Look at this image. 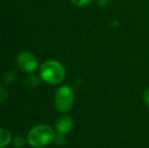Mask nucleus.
<instances>
[{
  "label": "nucleus",
  "instance_id": "f257e3e1",
  "mask_svg": "<svg viewBox=\"0 0 149 148\" xmlns=\"http://www.w3.org/2000/svg\"><path fill=\"white\" fill-rule=\"evenodd\" d=\"M40 76L49 84H60L65 79L66 71L63 64L60 62L56 60H48L40 67Z\"/></svg>",
  "mask_w": 149,
  "mask_h": 148
},
{
  "label": "nucleus",
  "instance_id": "f03ea898",
  "mask_svg": "<svg viewBox=\"0 0 149 148\" xmlns=\"http://www.w3.org/2000/svg\"><path fill=\"white\" fill-rule=\"evenodd\" d=\"M55 132L48 125L41 124L33 127L28 134V142L35 148H43L54 141Z\"/></svg>",
  "mask_w": 149,
  "mask_h": 148
},
{
  "label": "nucleus",
  "instance_id": "7ed1b4c3",
  "mask_svg": "<svg viewBox=\"0 0 149 148\" xmlns=\"http://www.w3.org/2000/svg\"><path fill=\"white\" fill-rule=\"evenodd\" d=\"M75 99L74 91L69 86H61L58 88L55 95V107L61 113L69 112L73 107Z\"/></svg>",
  "mask_w": 149,
  "mask_h": 148
},
{
  "label": "nucleus",
  "instance_id": "20e7f679",
  "mask_svg": "<svg viewBox=\"0 0 149 148\" xmlns=\"http://www.w3.org/2000/svg\"><path fill=\"white\" fill-rule=\"evenodd\" d=\"M17 65L22 71L26 73H33L38 69V59L31 52H22L17 57Z\"/></svg>",
  "mask_w": 149,
  "mask_h": 148
},
{
  "label": "nucleus",
  "instance_id": "39448f33",
  "mask_svg": "<svg viewBox=\"0 0 149 148\" xmlns=\"http://www.w3.org/2000/svg\"><path fill=\"white\" fill-rule=\"evenodd\" d=\"M55 125L58 132L67 134L73 128V119L70 116H61L56 120Z\"/></svg>",
  "mask_w": 149,
  "mask_h": 148
},
{
  "label": "nucleus",
  "instance_id": "423d86ee",
  "mask_svg": "<svg viewBox=\"0 0 149 148\" xmlns=\"http://www.w3.org/2000/svg\"><path fill=\"white\" fill-rule=\"evenodd\" d=\"M12 137L8 130L0 128V148H5L11 141Z\"/></svg>",
  "mask_w": 149,
  "mask_h": 148
},
{
  "label": "nucleus",
  "instance_id": "0eeeda50",
  "mask_svg": "<svg viewBox=\"0 0 149 148\" xmlns=\"http://www.w3.org/2000/svg\"><path fill=\"white\" fill-rule=\"evenodd\" d=\"M40 84V78L38 75H29L26 79H24V86L26 89H33Z\"/></svg>",
  "mask_w": 149,
  "mask_h": 148
},
{
  "label": "nucleus",
  "instance_id": "6e6552de",
  "mask_svg": "<svg viewBox=\"0 0 149 148\" xmlns=\"http://www.w3.org/2000/svg\"><path fill=\"white\" fill-rule=\"evenodd\" d=\"M54 142H55L57 145H63L65 142H66V137H65V134H62V133H59V132H58V134H55Z\"/></svg>",
  "mask_w": 149,
  "mask_h": 148
},
{
  "label": "nucleus",
  "instance_id": "1a4fd4ad",
  "mask_svg": "<svg viewBox=\"0 0 149 148\" xmlns=\"http://www.w3.org/2000/svg\"><path fill=\"white\" fill-rule=\"evenodd\" d=\"M24 143H26V141L22 136H16L13 140V145L15 148H22L24 146Z\"/></svg>",
  "mask_w": 149,
  "mask_h": 148
},
{
  "label": "nucleus",
  "instance_id": "9d476101",
  "mask_svg": "<svg viewBox=\"0 0 149 148\" xmlns=\"http://www.w3.org/2000/svg\"><path fill=\"white\" fill-rule=\"evenodd\" d=\"M72 4L76 6H79V7H83V6H87L89 5L92 2V0H69Z\"/></svg>",
  "mask_w": 149,
  "mask_h": 148
},
{
  "label": "nucleus",
  "instance_id": "9b49d317",
  "mask_svg": "<svg viewBox=\"0 0 149 148\" xmlns=\"http://www.w3.org/2000/svg\"><path fill=\"white\" fill-rule=\"evenodd\" d=\"M15 72L13 71H8L7 73L5 74V76H4V81H5L6 83H11L13 80H15Z\"/></svg>",
  "mask_w": 149,
  "mask_h": 148
},
{
  "label": "nucleus",
  "instance_id": "f8f14e48",
  "mask_svg": "<svg viewBox=\"0 0 149 148\" xmlns=\"http://www.w3.org/2000/svg\"><path fill=\"white\" fill-rule=\"evenodd\" d=\"M8 97V91L5 87L0 86V104H2L3 101H6Z\"/></svg>",
  "mask_w": 149,
  "mask_h": 148
},
{
  "label": "nucleus",
  "instance_id": "ddd939ff",
  "mask_svg": "<svg viewBox=\"0 0 149 148\" xmlns=\"http://www.w3.org/2000/svg\"><path fill=\"white\" fill-rule=\"evenodd\" d=\"M143 101H144V104L146 105V107L149 108V88L144 90V92H143Z\"/></svg>",
  "mask_w": 149,
  "mask_h": 148
},
{
  "label": "nucleus",
  "instance_id": "4468645a",
  "mask_svg": "<svg viewBox=\"0 0 149 148\" xmlns=\"http://www.w3.org/2000/svg\"><path fill=\"white\" fill-rule=\"evenodd\" d=\"M109 2H110V0H97V3L100 7H104L106 5H108Z\"/></svg>",
  "mask_w": 149,
  "mask_h": 148
}]
</instances>
